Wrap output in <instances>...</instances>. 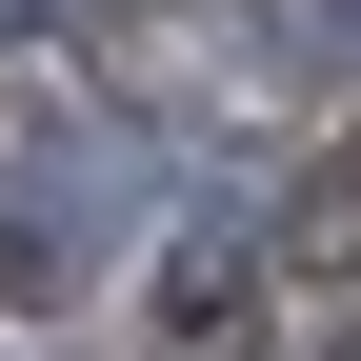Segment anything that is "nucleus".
I'll list each match as a JSON object with an SVG mask.
<instances>
[{"instance_id":"2","label":"nucleus","mask_w":361,"mask_h":361,"mask_svg":"<svg viewBox=\"0 0 361 361\" xmlns=\"http://www.w3.org/2000/svg\"><path fill=\"white\" fill-rule=\"evenodd\" d=\"M281 61L301 80H361V0H281Z\"/></svg>"},{"instance_id":"3","label":"nucleus","mask_w":361,"mask_h":361,"mask_svg":"<svg viewBox=\"0 0 361 361\" xmlns=\"http://www.w3.org/2000/svg\"><path fill=\"white\" fill-rule=\"evenodd\" d=\"M61 20H80V0H0V40H61Z\"/></svg>"},{"instance_id":"1","label":"nucleus","mask_w":361,"mask_h":361,"mask_svg":"<svg viewBox=\"0 0 361 361\" xmlns=\"http://www.w3.org/2000/svg\"><path fill=\"white\" fill-rule=\"evenodd\" d=\"M121 241H141V141H101V121L0 141V301H80Z\"/></svg>"}]
</instances>
